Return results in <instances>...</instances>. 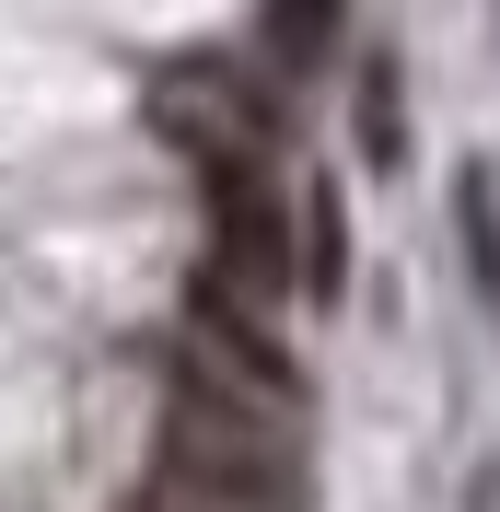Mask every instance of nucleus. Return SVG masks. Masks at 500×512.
<instances>
[{"label":"nucleus","mask_w":500,"mask_h":512,"mask_svg":"<svg viewBox=\"0 0 500 512\" xmlns=\"http://www.w3.org/2000/svg\"><path fill=\"white\" fill-rule=\"evenodd\" d=\"M163 489L198 501V512H314L303 419L256 408L245 384H221L210 361H175V396H163Z\"/></svg>","instance_id":"f257e3e1"},{"label":"nucleus","mask_w":500,"mask_h":512,"mask_svg":"<svg viewBox=\"0 0 500 512\" xmlns=\"http://www.w3.org/2000/svg\"><path fill=\"white\" fill-rule=\"evenodd\" d=\"M396 140H407V128H396V70H361V152H373V163H396Z\"/></svg>","instance_id":"20e7f679"},{"label":"nucleus","mask_w":500,"mask_h":512,"mask_svg":"<svg viewBox=\"0 0 500 512\" xmlns=\"http://www.w3.org/2000/svg\"><path fill=\"white\" fill-rule=\"evenodd\" d=\"M338 280H349V233H338V198L314 187V198H303V291L326 303Z\"/></svg>","instance_id":"7ed1b4c3"},{"label":"nucleus","mask_w":500,"mask_h":512,"mask_svg":"<svg viewBox=\"0 0 500 512\" xmlns=\"http://www.w3.org/2000/svg\"><path fill=\"white\" fill-rule=\"evenodd\" d=\"M198 198H210V268L256 303L303 291V210L268 187V152H233V163H198Z\"/></svg>","instance_id":"f03ea898"}]
</instances>
